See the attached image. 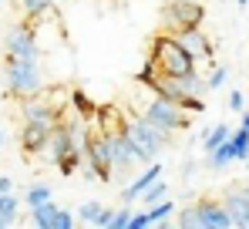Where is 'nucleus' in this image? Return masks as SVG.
<instances>
[{
    "instance_id": "obj_18",
    "label": "nucleus",
    "mask_w": 249,
    "mask_h": 229,
    "mask_svg": "<svg viewBox=\"0 0 249 229\" xmlns=\"http://www.w3.org/2000/svg\"><path fill=\"white\" fill-rule=\"evenodd\" d=\"M168 195V182L165 179H162V175H159V179H155V182H152V186H148V189L142 192V195H138V199H142V206H145V209H148V206H152V202H159V199H165Z\"/></svg>"
},
{
    "instance_id": "obj_15",
    "label": "nucleus",
    "mask_w": 249,
    "mask_h": 229,
    "mask_svg": "<svg viewBox=\"0 0 249 229\" xmlns=\"http://www.w3.org/2000/svg\"><path fill=\"white\" fill-rule=\"evenodd\" d=\"M232 158H236V152H232V142L226 138L222 145H215V149H212V152L206 155V165H209V169H215V172H219V169H226V165H229Z\"/></svg>"
},
{
    "instance_id": "obj_25",
    "label": "nucleus",
    "mask_w": 249,
    "mask_h": 229,
    "mask_svg": "<svg viewBox=\"0 0 249 229\" xmlns=\"http://www.w3.org/2000/svg\"><path fill=\"white\" fill-rule=\"evenodd\" d=\"M226 77H229V71H226V68H222V64H219V68H212V75L206 77L209 91H212V88H222V84H226Z\"/></svg>"
},
{
    "instance_id": "obj_19",
    "label": "nucleus",
    "mask_w": 249,
    "mask_h": 229,
    "mask_svg": "<svg viewBox=\"0 0 249 229\" xmlns=\"http://www.w3.org/2000/svg\"><path fill=\"white\" fill-rule=\"evenodd\" d=\"M229 142H232L236 158H239V162H246V158H249V132H246V128H236V132L229 135Z\"/></svg>"
},
{
    "instance_id": "obj_27",
    "label": "nucleus",
    "mask_w": 249,
    "mask_h": 229,
    "mask_svg": "<svg viewBox=\"0 0 249 229\" xmlns=\"http://www.w3.org/2000/svg\"><path fill=\"white\" fill-rule=\"evenodd\" d=\"M111 219H115V209H108V206H101V212H98V219H94V226H111Z\"/></svg>"
},
{
    "instance_id": "obj_5",
    "label": "nucleus",
    "mask_w": 249,
    "mask_h": 229,
    "mask_svg": "<svg viewBox=\"0 0 249 229\" xmlns=\"http://www.w3.org/2000/svg\"><path fill=\"white\" fill-rule=\"evenodd\" d=\"M162 20L165 27L175 34V31H185V27H202L206 20V10L199 0H168L165 10H162Z\"/></svg>"
},
{
    "instance_id": "obj_16",
    "label": "nucleus",
    "mask_w": 249,
    "mask_h": 229,
    "mask_svg": "<svg viewBox=\"0 0 249 229\" xmlns=\"http://www.w3.org/2000/svg\"><path fill=\"white\" fill-rule=\"evenodd\" d=\"M175 209H178V206H175L168 195H165V199H159V202H152V206L145 209V216H148V226H152V223H168Z\"/></svg>"
},
{
    "instance_id": "obj_21",
    "label": "nucleus",
    "mask_w": 249,
    "mask_h": 229,
    "mask_svg": "<svg viewBox=\"0 0 249 229\" xmlns=\"http://www.w3.org/2000/svg\"><path fill=\"white\" fill-rule=\"evenodd\" d=\"M51 7H57L54 0H20V10L27 14V20L31 17H41L44 10H51Z\"/></svg>"
},
{
    "instance_id": "obj_34",
    "label": "nucleus",
    "mask_w": 249,
    "mask_h": 229,
    "mask_svg": "<svg viewBox=\"0 0 249 229\" xmlns=\"http://www.w3.org/2000/svg\"><path fill=\"white\" fill-rule=\"evenodd\" d=\"M54 3H68V0H54Z\"/></svg>"
},
{
    "instance_id": "obj_7",
    "label": "nucleus",
    "mask_w": 249,
    "mask_h": 229,
    "mask_svg": "<svg viewBox=\"0 0 249 229\" xmlns=\"http://www.w3.org/2000/svg\"><path fill=\"white\" fill-rule=\"evenodd\" d=\"M84 165L94 172L98 182H108L111 186V162H108V149H105V135L91 128L88 135V145H84Z\"/></svg>"
},
{
    "instance_id": "obj_29",
    "label": "nucleus",
    "mask_w": 249,
    "mask_h": 229,
    "mask_svg": "<svg viewBox=\"0 0 249 229\" xmlns=\"http://www.w3.org/2000/svg\"><path fill=\"white\" fill-rule=\"evenodd\" d=\"M196 169H199V165H196L192 158H185V162H182V175H185V179H192V175H196Z\"/></svg>"
},
{
    "instance_id": "obj_13",
    "label": "nucleus",
    "mask_w": 249,
    "mask_h": 229,
    "mask_svg": "<svg viewBox=\"0 0 249 229\" xmlns=\"http://www.w3.org/2000/svg\"><path fill=\"white\" fill-rule=\"evenodd\" d=\"M162 172H165V169H162V162H159V158H155V162H148V169H145L138 179H131V182H128V186L122 189V199H124V202H135V199H138L142 192L148 189V186H152V182H155Z\"/></svg>"
},
{
    "instance_id": "obj_28",
    "label": "nucleus",
    "mask_w": 249,
    "mask_h": 229,
    "mask_svg": "<svg viewBox=\"0 0 249 229\" xmlns=\"http://www.w3.org/2000/svg\"><path fill=\"white\" fill-rule=\"evenodd\" d=\"M229 108L232 112H243V91H232L229 95Z\"/></svg>"
},
{
    "instance_id": "obj_33",
    "label": "nucleus",
    "mask_w": 249,
    "mask_h": 229,
    "mask_svg": "<svg viewBox=\"0 0 249 229\" xmlns=\"http://www.w3.org/2000/svg\"><path fill=\"white\" fill-rule=\"evenodd\" d=\"M0 145H3V132H0Z\"/></svg>"
},
{
    "instance_id": "obj_2",
    "label": "nucleus",
    "mask_w": 249,
    "mask_h": 229,
    "mask_svg": "<svg viewBox=\"0 0 249 229\" xmlns=\"http://www.w3.org/2000/svg\"><path fill=\"white\" fill-rule=\"evenodd\" d=\"M145 61H148L159 75H172V77H182V75H189V71H199L196 61H192V54L175 40V34H159V38L152 40V51H148Z\"/></svg>"
},
{
    "instance_id": "obj_31",
    "label": "nucleus",
    "mask_w": 249,
    "mask_h": 229,
    "mask_svg": "<svg viewBox=\"0 0 249 229\" xmlns=\"http://www.w3.org/2000/svg\"><path fill=\"white\" fill-rule=\"evenodd\" d=\"M243 128H246V132H249V112L243 114Z\"/></svg>"
},
{
    "instance_id": "obj_9",
    "label": "nucleus",
    "mask_w": 249,
    "mask_h": 229,
    "mask_svg": "<svg viewBox=\"0 0 249 229\" xmlns=\"http://www.w3.org/2000/svg\"><path fill=\"white\" fill-rule=\"evenodd\" d=\"M172 34V31H168ZM175 40L192 54V61H196V68L202 64V61H212V40L202 34V27H185V31H175Z\"/></svg>"
},
{
    "instance_id": "obj_1",
    "label": "nucleus",
    "mask_w": 249,
    "mask_h": 229,
    "mask_svg": "<svg viewBox=\"0 0 249 229\" xmlns=\"http://www.w3.org/2000/svg\"><path fill=\"white\" fill-rule=\"evenodd\" d=\"M124 138H128V145H131V152H135V162H155L159 155L165 152V145H172V135L175 132H168V128H159V125H152L148 118H142V114H135V118H124Z\"/></svg>"
},
{
    "instance_id": "obj_26",
    "label": "nucleus",
    "mask_w": 249,
    "mask_h": 229,
    "mask_svg": "<svg viewBox=\"0 0 249 229\" xmlns=\"http://www.w3.org/2000/svg\"><path fill=\"white\" fill-rule=\"evenodd\" d=\"M128 219H131V209L122 206V209H115V219H111V229H128Z\"/></svg>"
},
{
    "instance_id": "obj_4",
    "label": "nucleus",
    "mask_w": 249,
    "mask_h": 229,
    "mask_svg": "<svg viewBox=\"0 0 249 229\" xmlns=\"http://www.w3.org/2000/svg\"><path fill=\"white\" fill-rule=\"evenodd\" d=\"M142 118H148L152 125H159V128H168V132H185V128L192 125L189 112H185L178 101H172V98H162V95H155V91H152V98L145 101V108H142Z\"/></svg>"
},
{
    "instance_id": "obj_12",
    "label": "nucleus",
    "mask_w": 249,
    "mask_h": 229,
    "mask_svg": "<svg viewBox=\"0 0 249 229\" xmlns=\"http://www.w3.org/2000/svg\"><path fill=\"white\" fill-rule=\"evenodd\" d=\"M196 212H199V229H226L229 223V212L219 199H199L196 202Z\"/></svg>"
},
{
    "instance_id": "obj_30",
    "label": "nucleus",
    "mask_w": 249,
    "mask_h": 229,
    "mask_svg": "<svg viewBox=\"0 0 249 229\" xmlns=\"http://www.w3.org/2000/svg\"><path fill=\"white\" fill-rule=\"evenodd\" d=\"M0 192H14V179H7V175H0Z\"/></svg>"
},
{
    "instance_id": "obj_37",
    "label": "nucleus",
    "mask_w": 249,
    "mask_h": 229,
    "mask_svg": "<svg viewBox=\"0 0 249 229\" xmlns=\"http://www.w3.org/2000/svg\"><path fill=\"white\" fill-rule=\"evenodd\" d=\"M0 3H3V0H0Z\"/></svg>"
},
{
    "instance_id": "obj_3",
    "label": "nucleus",
    "mask_w": 249,
    "mask_h": 229,
    "mask_svg": "<svg viewBox=\"0 0 249 229\" xmlns=\"http://www.w3.org/2000/svg\"><path fill=\"white\" fill-rule=\"evenodd\" d=\"M3 84L14 98H27L44 88L41 57H10L3 54Z\"/></svg>"
},
{
    "instance_id": "obj_20",
    "label": "nucleus",
    "mask_w": 249,
    "mask_h": 229,
    "mask_svg": "<svg viewBox=\"0 0 249 229\" xmlns=\"http://www.w3.org/2000/svg\"><path fill=\"white\" fill-rule=\"evenodd\" d=\"M229 135H232V128H229V125H215L212 132H206V135H202V145H206V152H212L215 145H222Z\"/></svg>"
},
{
    "instance_id": "obj_23",
    "label": "nucleus",
    "mask_w": 249,
    "mask_h": 229,
    "mask_svg": "<svg viewBox=\"0 0 249 229\" xmlns=\"http://www.w3.org/2000/svg\"><path fill=\"white\" fill-rule=\"evenodd\" d=\"M101 206H105V202H98V199L84 202L81 209H78V219H81V223H94V219H98V212H101Z\"/></svg>"
},
{
    "instance_id": "obj_17",
    "label": "nucleus",
    "mask_w": 249,
    "mask_h": 229,
    "mask_svg": "<svg viewBox=\"0 0 249 229\" xmlns=\"http://www.w3.org/2000/svg\"><path fill=\"white\" fill-rule=\"evenodd\" d=\"M17 199L14 192H0V229L3 226H17Z\"/></svg>"
},
{
    "instance_id": "obj_24",
    "label": "nucleus",
    "mask_w": 249,
    "mask_h": 229,
    "mask_svg": "<svg viewBox=\"0 0 249 229\" xmlns=\"http://www.w3.org/2000/svg\"><path fill=\"white\" fill-rule=\"evenodd\" d=\"M182 229H199V212H196V206H185L182 212H178V219H175Z\"/></svg>"
},
{
    "instance_id": "obj_35",
    "label": "nucleus",
    "mask_w": 249,
    "mask_h": 229,
    "mask_svg": "<svg viewBox=\"0 0 249 229\" xmlns=\"http://www.w3.org/2000/svg\"><path fill=\"white\" fill-rule=\"evenodd\" d=\"M246 169H249V158H246Z\"/></svg>"
},
{
    "instance_id": "obj_11",
    "label": "nucleus",
    "mask_w": 249,
    "mask_h": 229,
    "mask_svg": "<svg viewBox=\"0 0 249 229\" xmlns=\"http://www.w3.org/2000/svg\"><path fill=\"white\" fill-rule=\"evenodd\" d=\"M51 128H54V125H41V121H24V125H20V152H24L27 162H31L34 155L44 152Z\"/></svg>"
},
{
    "instance_id": "obj_8",
    "label": "nucleus",
    "mask_w": 249,
    "mask_h": 229,
    "mask_svg": "<svg viewBox=\"0 0 249 229\" xmlns=\"http://www.w3.org/2000/svg\"><path fill=\"white\" fill-rule=\"evenodd\" d=\"M105 149H108V162H111V175H124L135 165V152L124 138V132H111L105 135Z\"/></svg>"
},
{
    "instance_id": "obj_10",
    "label": "nucleus",
    "mask_w": 249,
    "mask_h": 229,
    "mask_svg": "<svg viewBox=\"0 0 249 229\" xmlns=\"http://www.w3.org/2000/svg\"><path fill=\"white\" fill-rule=\"evenodd\" d=\"M222 206H226L232 226L249 229V192H246V186H229L226 195H222Z\"/></svg>"
},
{
    "instance_id": "obj_14",
    "label": "nucleus",
    "mask_w": 249,
    "mask_h": 229,
    "mask_svg": "<svg viewBox=\"0 0 249 229\" xmlns=\"http://www.w3.org/2000/svg\"><path fill=\"white\" fill-rule=\"evenodd\" d=\"M57 202L54 199H44V202H37V206H31V219H34V226L41 229H54V219H57Z\"/></svg>"
},
{
    "instance_id": "obj_22",
    "label": "nucleus",
    "mask_w": 249,
    "mask_h": 229,
    "mask_svg": "<svg viewBox=\"0 0 249 229\" xmlns=\"http://www.w3.org/2000/svg\"><path fill=\"white\" fill-rule=\"evenodd\" d=\"M27 206H37V202H44V199H51V186L47 182H34V186H27Z\"/></svg>"
},
{
    "instance_id": "obj_6",
    "label": "nucleus",
    "mask_w": 249,
    "mask_h": 229,
    "mask_svg": "<svg viewBox=\"0 0 249 229\" xmlns=\"http://www.w3.org/2000/svg\"><path fill=\"white\" fill-rule=\"evenodd\" d=\"M3 54H10V57H41V47H37V40H34L31 20L14 24V27L7 31V38H3Z\"/></svg>"
},
{
    "instance_id": "obj_36",
    "label": "nucleus",
    "mask_w": 249,
    "mask_h": 229,
    "mask_svg": "<svg viewBox=\"0 0 249 229\" xmlns=\"http://www.w3.org/2000/svg\"><path fill=\"white\" fill-rule=\"evenodd\" d=\"M246 192H249V186H246Z\"/></svg>"
},
{
    "instance_id": "obj_32",
    "label": "nucleus",
    "mask_w": 249,
    "mask_h": 229,
    "mask_svg": "<svg viewBox=\"0 0 249 229\" xmlns=\"http://www.w3.org/2000/svg\"><path fill=\"white\" fill-rule=\"evenodd\" d=\"M236 3H239V7H249V0H236Z\"/></svg>"
}]
</instances>
